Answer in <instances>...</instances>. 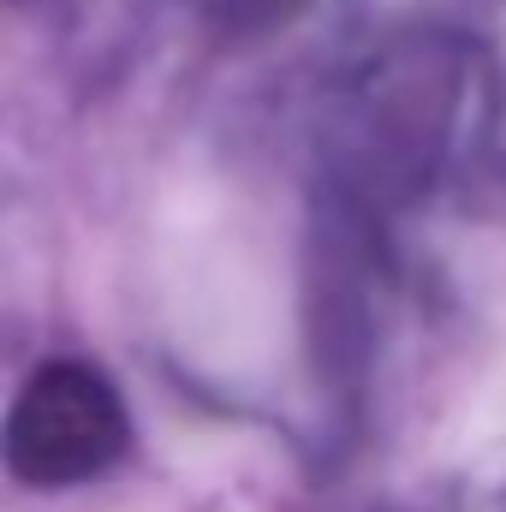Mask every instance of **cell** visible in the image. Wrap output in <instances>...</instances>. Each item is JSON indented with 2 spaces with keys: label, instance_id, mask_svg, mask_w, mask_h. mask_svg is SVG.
<instances>
[{
  "label": "cell",
  "instance_id": "cell-1",
  "mask_svg": "<svg viewBox=\"0 0 506 512\" xmlns=\"http://www.w3.org/2000/svg\"><path fill=\"white\" fill-rule=\"evenodd\" d=\"M126 405L90 364H42L6 411V465L30 489L102 477L126 453Z\"/></svg>",
  "mask_w": 506,
  "mask_h": 512
}]
</instances>
